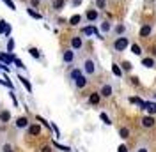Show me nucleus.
Instances as JSON below:
<instances>
[{"label": "nucleus", "instance_id": "1", "mask_svg": "<svg viewBox=\"0 0 156 152\" xmlns=\"http://www.w3.org/2000/svg\"><path fill=\"white\" fill-rule=\"evenodd\" d=\"M83 74L85 76H94L98 73V66H96V60L94 58H85L83 60V67H82Z\"/></svg>", "mask_w": 156, "mask_h": 152}, {"label": "nucleus", "instance_id": "2", "mask_svg": "<svg viewBox=\"0 0 156 152\" xmlns=\"http://www.w3.org/2000/svg\"><path fill=\"white\" fill-rule=\"evenodd\" d=\"M128 46H129V39H128L126 36H119V37L114 41V50H115V51H124Z\"/></svg>", "mask_w": 156, "mask_h": 152}, {"label": "nucleus", "instance_id": "3", "mask_svg": "<svg viewBox=\"0 0 156 152\" xmlns=\"http://www.w3.org/2000/svg\"><path fill=\"white\" fill-rule=\"evenodd\" d=\"M75 58H76V55H75V50H73V48H71V50H64V53H62V60H64L66 64H73Z\"/></svg>", "mask_w": 156, "mask_h": 152}, {"label": "nucleus", "instance_id": "4", "mask_svg": "<svg viewBox=\"0 0 156 152\" xmlns=\"http://www.w3.org/2000/svg\"><path fill=\"white\" fill-rule=\"evenodd\" d=\"M85 19L90 21V23L98 21V19H99V12H98V9H87V12H85Z\"/></svg>", "mask_w": 156, "mask_h": 152}, {"label": "nucleus", "instance_id": "5", "mask_svg": "<svg viewBox=\"0 0 156 152\" xmlns=\"http://www.w3.org/2000/svg\"><path fill=\"white\" fill-rule=\"evenodd\" d=\"M99 94H101V97H110V95L114 94V87L110 85V83H105V85L101 87Z\"/></svg>", "mask_w": 156, "mask_h": 152}, {"label": "nucleus", "instance_id": "6", "mask_svg": "<svg viewBox=\"0 0 156 152\" xmlns=\"http://www.w3.org/2000/svg\"><path fill=\"white\" fill-rule=\"evenodd\" d=\"M82 46H83V39L80 37V36L71 37V48L73 50H82Z\"/></svg>", "mask_w": 156, "mask_h": 152}, {"label": "nucleus", "instance_id": "7", "mask_svg": "<svg viewBox=\"0 0 156 152\" xmlns=\"http://www.w3.org/2000/svg\"><path fill=\"white\" fill-rule=\"evenodd\" d=\"M87 83H89V80H87V76H85V74H82L80 78L75 80V87H76V88H85Z\"/></svg>", "mask_w": 156, "mask_h": 152}, {"label": "nucleus", "instance_id": "8", "mask_svg": "<svg viewBox=\"0 0 156 152\" xmlns=\"http://www.w3.org/2000/svg\"><path fill=\"white\" fill-rule=\"evenodd\" d=\"M99 101H101V94L99 92H92V94L89 95V105L96 106V105H99Z\"/></svg>", "mask_w": 156, "mask_h": 152}, {"label": "nucleus", "instance_id": "9", "mask_svg": "<svg viewBox=\"0 0 156 152\" xmlns=\"http://www.w3.org/2000/svg\"><path fill=\"white\" fill-rule=\"evenodd\" d=\"M29 126H30V122H29L27 117H20L18 120H16V127H18V129H27Z\"/></svg>", "mask_w": 156, "mask_h": 152}, {"label": "nucleus", "instance_id": "10", "mask_svg": "<svg viewBox=\"0 0 156 152\" xmlns=\"http://www.w3.org/2000/svg\"><path fill=\"white\" fill-rule=\"evenodd\" d=\"M142 127H146V129H151V127H154V119H153V117H144V119H142Z\"/></svg>", "mask_w": 156, "mask_h": 152}, {"label": "nucleus", "instance_id": "11", "mask_svg": "<svg viewBox=\"0 0 156 152\" xmlns=\"http://www.w3.org/2000/svg\"><path fill=\"white\" fill-rule=\"evenodd\" d=\"M29 134L30 136H37V134H41V126H39V124L29 126Z\"/></svg>", "mask_w": 156, "mask_h": 152}, {"label": "nucleus", "instance_id": "12", "mask_svg": "<svg viewBox=\"0 0 156 152\" xmlns=\"http://www.w3.org/2000/svg\"><path fill=\"white\" fill-rule=\"evenodd\" d=\"M18 80H20V81H21V85L25 87V88H27V92H29V94H30V92H32V85H30V81H29V80H27L25 76H21V74L18 76Z\"/></svg>", "mask_w": 156, "mask_h": 152}, {"label": "nucleus", "instance_id": "13", "mask_svg": "<svg viewBox=\"0 0 156 152\" xmlns=\"http://www.w3.org/2000/svg\"><path fill=\"white\" fill-rule=\"evenodd\" d=\"M142 108H146V110H147V112H149L151 115H154V113H156V105H154V103H146V101H144Z\"/></svg>", "mask_w": 156, "mask_h": 152}, {"label": "nucleus", "instance_id": "14", "mask_svg": "<svg viewBox=\"0 0 156 152\" xmlns=\"http://www.w3.org/2000/svg\"><path fill=\"white\" fill-rule=\"evenodd\" d=\"M99 29H101V34H108L112 30V23L110 21H101V27Z\"/></svg>", "mask_w": 156, "mask_h": 152}, {"label": "nucleus", "instance_id": "15", "mask_svg": "<svg viewBox=\"0 0 156 152\" xmlns=\"http://www.w3.org/2000/svg\"><path fill=\"white\" fill-rule=\"evenodd\" d=\"M151 30H153L151 25H144V27L140 29V37H147V36L151 34Z\"/></svg>", "mask_w": 156, "mask_h": 152}, {"label": "nucleus", "instance_id": "16", "mask_svg": "<svg viewBox=\"0 0 156 152\" xmlns=\"http://www.w3.org/2000/svg\"><path fill=\"white\" fill-rule=\"evenodd\" d=\"M9 119H11V112H7V110H5V112H2V113H0V122H9Z\"/></svg>", "mask_w": 156, "mask_h": 152}, {"label": "nucleus", "instance_id": "17", "mask_svg": "<svg viewBox=\"0 0 156 152\" xmlns=\"http://www.w3.org/2000/svg\"><path fill=\"white\" fill-rule=\"evenodd\" d=\"M27 12H29V16H32L34 19H43V16H41L39 12H36V11H34V7H29V9H27Z\"/></svg>", "mask_w": 156, "mask_h": 152}, {"label": "nucleus", "instance_id": "18", "mask_svg": "<svg viewBox=\"0 0 156 152\" xmlns=\"http://www.w3.org/2000/svg\"><path fill=\"white\" fill-rule=\"evenodd\" d=\"M119 136H121L122 140L129 138V129H128V127H121V129H119Z\"/></svg>", "mask_w": 156, "mask_h": 152}, {"label": "nucleus", "instance_id": "19", "mask_svg": "<svg viewBox=\"0 0 156 152\" xmlns=\"http://www.w3.org/2000/svg\"><path fill=\"white\" fill-rule=\"evenodd\" d=\"M64 0H53V9L55 11H62V7H64Z\"/></svg>", "mask_w": 156, "mask_h": 152}, {"label": "nucleus", "instance_id": "20", "mask_svg": "<svg viewBox=\"0 0 156 152\" xmlns=\"http://www.w3.org/2000/svg\"><path fill=\"white\" fill-rule=\"evenodd\" d=\"M83 74V73H82V69H73V71H71V80H73V81H75V80H76V78H80V76Z\"/></svg>", "mask_w": 156, "mask_h": 152}, {"label": "nucleus", "instance_id": "21", "mask_svg": "<svg viewBox=\"0 0 156 152\" xmlns=\"http://www.w3.org/2000/svg\"><path fill=\"white\" fill-rule=\"evenodd\" d=\"M80 21H82V16H80V14H75V16L69 18V25H78Z\"/></svg>", "mask_w": 156, "mask_h": 152}, {"label": "nucleus", "instance_id": "22", "mask_svg": "<svg viewBox=\"0 0 156 152\" xmlns=\"http://www.w3.org/2000/svg\"><path fill=\"white\" fill-rule=\"evenodd\" d=\"M5 48H7V53H11V51L14 50V39L12 37H7V44H5Z\"/></svg>", "mask_w": 156, "mask_h": 152}, {"label": "nucleus", "instance_id": "23", "mask_svg": "<svg viewBox=\"0 0 156 152\" xmlns=\"http://www.w3.org/2000/svg\"><path fill=\"white\" fill-rule=\"evenodd\" d=\"M142 66H146V67H154V60L153 58H142Z\"/></svg>", "mask_w": 156, "mask_h": 152}, {"label": "nucleus", "instance_id": "24", "mask_svg": "<svg viewBox=\"0 0 156 152\" xmlns=\"http://www.w3.org/2000/svg\"><path fill=\"white\" fill-rule=\"evenodd\" d=\"M29 53H30L34 58H41V53H39L37 48H29Z\"/></svg>", "mask_w": 156, "mask_h": 152}, {"label": "nucleus", "instance_id": "25", "mask_svg": "<svg viewBox=\"0 0 156 152\" xmlns=\"http://www.w3.org/2000/svg\"><path fill=\"white\" fill-rule=\"evenodd\" d=\"M53 147H57L58 150H62V152H69V150H71L69 147H66V145H60L58 142H53Z\"/></svg>", "mask_w": 156, "mask_h": 152}, {"label": "nucleus", "instance_id": "26", "mask_svg": "<svg viewBox=\"0 0 156 152\" xmlns=\"http://www.w3.org/2000/svg\"><path fill=\"white\" fill-rule=\"evenodd\" d=\"M112 73L115 76H122V71H121V67L117 66V64H112Z\"/></svg>", "mask_w": 156, "mask_h": 152}, {"label": "nucleus", "instance_id": "27", "mask_svg": "<svg viewBox=\"0 0 156 152\" xmlns=\"http://www.w3.org/2000/svg\"><path fill=\"white\" fill-rule=\"evenodd\" d=\"M7 21H4V19H0V36H4V32H5V29H7Z\"/></svg>", "mask_w": 156, "mask_h": 152}, {"label": "nucleus", "instance_id": "28", "mask_svg": "<svg viewBox=\"0 0 156 152\" xmlns=\"http://www.w3.org/2000/svg\"><path fill=\"white\" fill-rule=\"evenodd\" d=\"M2 2H4L11 11H16V5H14V2H12V0H2Z\"/></svg>", "mask_w": 156, "mask_h": 152}, {"label": "nucleus", "instance_id": "29", "mask_svg": "<svg viewBox=\"0 0 156 152\" xmlns=\"http://www.w3.org/2000/svg\"><path fill=\"white\" fill-rule=\"evenodd\" d=\"M96 5L98 9H105L107 7V0H96Z\"/></svg>", "mask_w": 156, "mask_h": 152}, {"label": "nucleus", "instance_id": "30", "mask_svg": "<svg viewBox=\"0 0 156 152\" xmlns=\"http://www.w3.org/2000/svg\"><path fill=\"white\" fill-rule=\"evenodd\" d=\"M124 30H126V27H124V25H117V27H115V34L122 36V34H124Z\"/></svg>", "mask_w": 156, "mask_h": 152}, {"label": "nucleus", "instance_id": "31", "mask_svg": "<svg viewBox=\"0 0 156 152\" xmlns=\"http://www.w3.org/2000/svg\"><path fill=\"white\" fill-rule=\"evenodd\" d=\"M131 51H133L135 55H140V53H142V50H140L138 44H131Z\"/></svg>", "mask_w": 156, "mask_h": 152}, {"label": "nucleus", "instance_id": "32", "mask_svg": "<svg viewBox=\"0 0 156 152\" xmlns=\"http://www.w3.org/2000/svg\"><path fill=\"white\" fill-rule=\"evenodd\" d=\"M94 30H96V29H92V27H85L82 32H83L85 36H92V34H94Z\"/></svg>", "mask_w": 156, "mask_h": 152}, {"label": "nucleus", "instance_id": "33", "mask_svg": "<svg viewBox=\"0 0 156 152\" xmlns=\"http://www.w3.org/2000/svg\"><path fill=\"white\" fill-rule=\"evenodd\" d=\"M99 117H101V120H103V122L107 124V126H110V124H112V120L108 119V115H107V113H101Z\"/></svg>", "mask_w": 156, "mask_h": 152}, {"label": "nucleus", "instance_id": "34", "mask_svg": "<svg viewBox=\"0 0 156 152\" xmlns=\"http://www.w3.org/2000/svg\"><path fill=\"white\" fill-rule=\"evenodd\" d=\"M12 62H14V64H16V67H20V69H23V67H25V66H23V62H21L20 58H16V57L12 58Z\"/></svg>", "mask_w": 156, "mask_h": 152}, {"label": "nucleus", "instance_id": "35", "mask_svg": "<svg viewBox=\"0 0 156 152\" xmlns=\"http://www.w3.org/2000/svg\"><path fill=\"white\" fill-rule=\"evenodd\" d=\"M39 5H41V0H30V7L36 9V7H39Z\"/></svg>", "mask_w": 156, "mask_h": 152}, {"label": "nucleus", "instance_id": "36", "mask_svg": "<svg viewBox=\"0 0 156 152\" xmlns=\"http://www.w3.org/2000/svg\"><path fill=\"white\" fill-rule=\"evenodd\" d=\"M135 152H149V147H147V145H144V147L140 145V147H138V149H136Z\"/></svg>", "mask_w": 156, "mask_h": 152}, {"label": "nucleus", "instance_id": "37", "mask_svg": "<svg viewBox=\"0 0 156 152\" xmlns=\"http://www.w3.org/2000/svg\"><path fill=\"white\" fill-rule=\"evenodd\" d=\"M122 69L124 71H131V64L129 62H122Z\"/></svg>", "mask_w": 156, "mask_h": 152}, {"label": "nucleus", "instance_id": "38", "mask_svg": "<svg viewBox=\"0 0 156 152\" xmlns=\"http://www.w3.org/2000/svg\"><path fill=\"white\" fill-rule=\"evenodd\" d=\"M11 32H12V29H11V25H7V29H5V32H4V36H5V37H9Z\"/></svg>", "mask_w": 156, "mask_h": 152}, {"label": "nucleus", "instance_id": "39", "mask_svg": "<svg viewBox=\"0 0 156 152\" xmlns=\"http://www.w3.org/2000/svg\"><path fill=\"white\" fill-rule=\"evenodd\" d=\"M4 152H14V150H12L11 145H4Z\"/></svg>", "mask_w": 156, "mask_h": 152}, {"label": "nucleus", "instance_id": "40", "mask_svg": "<svg viewBox=\"0 0 156 152\" xmlns=\"http://www.w3.org/2000/svg\"><path fill=\"white\" fill-rule=\"evenodd\" d=\"M119 152H128V147L126 145H119Z\"/></svg>", "mask_w": 156, "mask_h": 152}, {"label": "nucleus", "instance_id": "41", "mask_svg": "<svg viewBox=\"0 0 156 152\" xmlns=\"http://www.w3.org/2000/svg\"><path fill=\"white\" fill-rule=\"evenodd\" d=\"M41 152H51V149H50V147H43V149H41Z\"/></svg>", "mask_w": 156, "mask_h": 152}, {"label": "nucleus", "instance_id": "42", "mask_svg": "<svg viewBox=\"0 0 156 152\" xmlns=\"http://www.w3.org/2000/svg\"><path fill=\"white\" fill-rule=\"evenodd\" d=\"M80 4H82V0H73V5H75V7H76V5H80Z\"/></svg>", "mask_w": 156, "mask_h": 152}, {"label": "nucleus", "instance_id": "43", "mask_svg": "<svg viewBox=\"0 0 156 152\" xmlns=\"http://www.w3.org/2000/svg\"><path fill=\"white\" fill-rule=\"evenodd\" d=\"M154 97H156V94H154Z\"/></svg>", "mask_w": 156, "mask_h": 152}]
</instances>
